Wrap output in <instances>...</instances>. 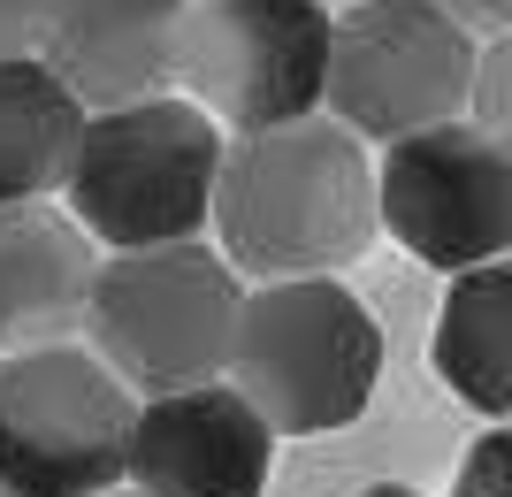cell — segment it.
Segmentation results:
<instances>
[{"mask_svg": "<svg viewBox=\"0 0 512 497\" xmlns=\"http://www.w3.org/2000/svg\"><path fill=\"white\" fill-rule=\"evenodd\" d=\"M214 230L230 268L260 283L352 268L383 230V184L367 169V138H352L337 115L237 138L214 199Z\"/></svg>", "mask_w": 512, "mask_h": 497, "instance_id": "obj_1", "label": "cell"}, {"mask_svg": "<svg viewBox=\"0 0 512 497\" xmlns=\"http://www.w3.org/2000/svg\"><path fill=\"white\" fill-rule=\"evenodd\" d=\"M222 169H230L222 123L169 92L146 108L92 115L62 199L85 222V238L115 253H161V245H199L222 199Z\"/></svg>", "mask_w": 512, "mask_h": 497, "instance_id": "obj_2", "label": "cell"}, {"mask_svg": "<svg viewBox=\"0 0 512 497\" xmlns=\"http://www.w3.org/2000/svg\"><path fill=\"white\" fill-rule=\"evenodd\" d=\"M245 283L230 253L214 245H161V253H115L100 260L92 291V352L146 398L222 383L237 360L245 322Z\"/></svg>", "mask_w": 512, "mask_h": 497, "instance_id": "obj_3", "label": "cell"}, {"mask_svg": "<svg viewBox=\"0 0 512 497\" xmlns=\"http://www.w3.org/2000/svg\"><path fill=\"white\" fill-rule=\"evenodd\" d=\"M383 375V329L337 276L260 283L237 322L230 383L276 436H329L352 429Z\"/></svg>", "mask_w": 512, "mask_h": 497, "instance_id": "obj_4", "label": "cell"}, {"mask_svg": "<svg viewBox=\"0 0 512 497\" xmlns=\"http://www.w3.org/2000/svg\"><path fill=\"white\" fill-rule=\"evenodd\" d=\"M138 444V390L92 345L0 360V482L16 497H115Z\"/></svg>", "mask_w": 512, "mask_h": 497, "instance_id": "obj_5", "label": "cell"}, {"mask_svg": "<svg viewBox=\"0 0 512 497\" xmlns=\"http://www.w3.org/2000/svg\"><path fill=\"white\" fill-rule=\"evenodd\" d=\"M329 69H337L329 0H192L176 85L222 130L260 138L314 123L329 108Z\"/></svg>", "mask_w": 512, "mask_h": 497, "instance_id": "obj_6", "label": "cell"}, {"mask_svg": "<svg viewBox=\"0 0 512 497\" xmlns=\"http://www.w3.org/2000/svg\"><path fill=\"white\" fill-rule=\"evenodd\" d=\"M474 31L436 0H367L337 16V69H329V115L352 138L406 146L421 130L467 123L474 108Z\"/></svg>", "mask_w": 512, "mask_h": 497, "instance_id": "obj_7", "label": "cell"}, {"mask_svg": "<svg viewBox=\"0 0 512 497\" xmlns=\"http://www.w3.org/2000/svg\"><path fill=\"white\" fill-rule=\"evenodd\" d=\"M383 230L428 268L512 260V153L482 123H444L383 153Z\"/></svg>", "mask_w": 512, "mask_h": 497, "instance_id": "obj_8", "label": "cell"}, {"mask_svg": "<svg viewBox=\"0 0 512 497\" xmlns=\"http://www.w3.org/2000/svg\"><path fill=\"white\" fill-rule=\"evenodd\" d=\"M184 23L192 0H46L39 62L85 100V115L146 108L184 77Z\"/></svg>", "mask_w": 512, "mask_h": 497, "instance_id": "obj_9", "label": "cell"}, {"mask_svg": "<svg viewBox=\"0 0 512 497\" xmlns=\"http://www.w3.org/2000/svg\"><path fill=\"white\" fill-rule=\"evenodd\" d=\"M276 467V429L237 383H199L138 406L130 482L138 497H260Z\"/></svg>", "mask_w": 512, "mask_h": 497, "instance_id": "obj_10", "label": "cell"}, {"mask_svg": "<svg viewBox=\"0 0 512 497\" xmlns=\"http://www.w3.org/2000/svg\"><path fill=\"white\" fill-rule=\"evenodd\" d=\"M100 260L69 207H0V345L8 352H46L69 345L92 322Z\"/></svg>", "mask_w": 512, "mask_h": 497, "instance_id": "obj_11", "label": "cell"}, {"mask_svg": "<svg viewBox=\"0 0 512 497\" xmlns=\"http://www.w3.org/2000/svg\"><path fill=\"white\" fill-rule=\"evenodd\" d=\"M436 383L474 413L512 421V260L451 276L436 306V337H428Z\"/></svg>", "mask_w": 512, "mask_h": 497, "instance_id": "obj_12", "label": "cell"}, {"mask_svg": "<svg viewBox=\"0 0 512 497\" xmlns=\"http://www.w3.org/2000/svg\"><path fill=\"white\" fill-rule=\"evenodd\" d=\"M85 100L31 54V62H0V207H31V199L62 192L85 146Z\"/></svg>", "mask_w": 512, "mask_h": 497, "instance_id": "obj_13", "label": "cell"}, {"mask_svg": "<svg viewBox=\"0 0 512 497\" xmlns=\"http://www.w3.org/2000/svg\"><path fill=\"white\" fill-rule=\"evenodd\" d=\"M474 123L512 153V39L482 46V77H474Z\"/></svg>", "mask_w": 512, "mask_h": 497, "instance_id": "obj_14", "label": "cell"}, {"mask_svg": "<svg viewBox=\"0 0 512 497\" xmlns=\"http://www.w3.org/2000/svg\"><path fill=\"white\" fill-rule=\"evenodd\" d=\"M451 497H512V421L467 444V459H459V482H451Z\"/></svg>", "mask_w": 512, "mask_h": 497, "instance_id": "obj_15", "label": "cell"}, {"mask_svg": "<svg viewBox=\"0 0 512 497\" xmlns=\"http://www.w3.org/2000/svg\"><path fill=\"white\" fill-rule=\"evenodd\" d=\"M46 39V0H0V62H31Z\"/></svg>", "mask_w": 512, "mask_h": 497, "instance_id": "obj_16", "label": "cell"}, {"mask_svg": "<svg viewBox=\"0 0 512 497\" xmlns=\"http://www.w3.org/2000/svg\"><path fill=\"white\" fill-rule=\"evenodd\" d=\"M444 16H459L467 31H497V39H512V0H436Z\"/></svg>", "mask_w": 512, "mask_h": 497, "instance_id": "obj_17", "label": "cell"}, {"mask_svg": "<svg viewBox=\"0 0 512 497\" xmlns=\"http://www.w3.org/2000/svg\"><path fill=\"white\" fill-rule=\"evenodd\" d=\"M360 497H421V490H398V482H375V490H360Z\"/></svg>", "mask_w": 512, "mask_h": 497, "instance_id": "obj_18", "label": "cell"}, {"mask_svg": "<svg viewBox=\"0 0 512 497\" xmlns=\"http://www.w3.org/2000/svg\"><path fill=\"white\" fill-rule=\"evenodd\" d=\"M344 8H367V0H344Z\"/></svg>", "mask_w": 512, "mask_h": 497, "instance_id": "obj_19", "label": "cell"}, {"mask_svg": "<svg viewBox=\"0 0 512 497\" xmlns=\"http://www.w3.org/2000/svg\"><path fill=\"white\" fill-rule=\"evenodd\" d=\"M0 497H16V490H8V482H0Z\"/></svg>", "mask_w": 512, "mask_h": 497, "instance_id": "obj_20", "label": "cell"}, {"mask_svg": "<svg viewBox=\"0 0 512 497\" xmlns=\"http://www.w3.org/2000/svg\"><path fill=\"white\" fill-rule=\"evenodd\" d=\"M115 497H138V490H115Z\"/></svg>", "mask_w": 512, "mask_h": 497, "instance_id": "obj_21", "label": "cell"}]
</instances>
